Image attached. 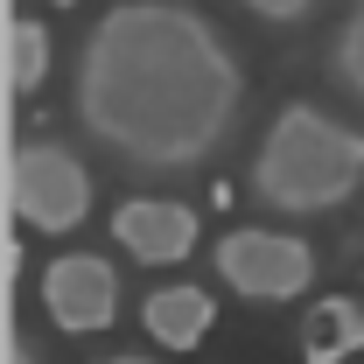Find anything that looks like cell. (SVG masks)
I'll list each match as a JSON object with an SVG mask.
<instances>
[{
    "label": "cell",
    "instance_id": "obj_1",
    "mask_svg": "<svg viewBox=\"0 0 364 364\" xmlns=\"http://www.w3.org/2000/svg\"><path fill=\"white\" fill-rule=\"evenodd\" d=\"M245 105L231 43L182 0H119L77 49V119L134 168L210 161Z\"/></svg>",
    "mask_w": 364,
    "mask_h": 364
},
{
    "label": "cell",
    "instance_id": "obj_2",
    "mask_svg": "<svg viewBox=\"0 0 364 364\" xmlns=\"http://www.w3.org/2000/svg\"><path fill=\"white\" fill-rule=\"evenodd\" d=\"M364 182V134L322 105H280L252 154V196L280 218H316L350 203Z\"/></svg>",
    "mask_w": 364,
    "mask_h": 364
},
{
    "label": "cell",
    "instance_id": "obj_3",
    "mask_svg": "<svg viewBox=\"0 0 364 364\" xmlns=\"http://www.w3.org/2000/svg\"><path fill=\"white\" fill-rule=\"evenodd\" d=\"M7 203H14V218L28 231L63 238V231H77L91 218V176H85V161H77L70 147H56V140H21L14 161H7Z\"/></svg>",
    "mask_w": 364,
    "mask_h": 364
},
{
    "label": "cell",
    "instance_id": "obj_4",
    "mask_svg": "<svg viewBox=\"0 0 364 364\" xmlns=\"http://www.w3.org/2000/svg\"><path fill=\"white\" fill-rule=\"evenodd\" d=\"M218 280H225L231 294H245V301H294V294H309V280H316V252H309V238H294V231H267V225H238L218 238Z\"/></svg>",
    "mask_w": 364,
    "mask_h": 364
},
{
    "label": "cell",
    "instance_id": "obj_5",
    "mask_svg": "<svg viewBox=\"0 0 364 364\" xmlns=\"http://www.w3.org/2000/svg\"><path fill=\"white\" fill-rule=\"evenodd\" d=\"M43 309L63 336L112 329V316H119V273L98 252H56L49 273H43Z\"/></svg>",
    "mask_w": 364,
    "mask_h": 364
},
{
    "label": "cell",
    "instance_id": "obj_6",
    "mask_svg": "<svg viewBox=\"0 0 364 364\" xmlns=\"http://www.w3.org/2000/svg\"><path fill=\"white\" fill-rule=\"evenodd\" d=\"M112 238L134 252L140 267H182L196 252V210L168 196H134L112 210Z\"/></svg>",
    "mask_w": 364,
    "mask_h": 364
},
{
    "label": "cell",
    "instance_id": "obj_7",
    "mask_svg": "<svg viewBox=\"0 0 364 364\" xmlns=\"http://www.w3.org/2000/svg\"><path fill=\"white\" fill-rule=\"evenodd\" d=\"M140 322H147V336L161 343V350H196L203 336H210V322H218V301H210V287H154L147 301H140Z\"/></svg>",
    "mask_w": 364,
    "mask_h": 364
},
{
    "label": "cell",
    "instance_id": "obj_8",
    "mask_svg": "<svg viewBox=\"0 0 364 364\" xmlns=\"http://www.w3.org/2000/svg\"><path fill=\"white\" fill-rule=\"evenodd\" d=\"M350 350H364V309L350 294H322L301 322V364H343Z\"/></svg>",
    "mask_w": 364,
    "mask_h": 364
},
{
    "label": "cell",
    "instance_id": "obj_9",
    "mask_svg": "<svg viewBox=\"0 0 364 364\" xmlns=\"http://www.w3.org/2000/svg\"><path fill=\"white\" fill-rule=\"evenodd\" d=\"M43 77H49V28L36 14H14L7 21V91L28 98V91H43Z\"/></svg>",
    "mask_w": 364,
    "mask_h": 364
},
{
    "label": "cell",
    "instance_id": "obj_10",
    "mask_svg": "<svg viewBox=\"0 0 364 364\" xmlns=\"http://www.w3.org/2000/svg\"><path fill=\"white\" fill-rule=\"evenodd\" d=\"M336 77L364 98V0L350 7V21L336 28Z\"/></svg>",
    "mask_w": 364,
    "mask_h": 364
},
{
    "label": "cell",
    "instance_id": "obj_11",
    "mask_svg": "<svg viewBox=\"0 0 364 364\" xmlns=\"http://www.w3.org/2000/svg\"><path fill=\"white\" fill-rule=\"evenodd\" d=\"M245 14H259V21H273V28H294V21H309L316 14V0H238Z\"/></svg>",
    "mask_w": 364,
    "mask_h": 364
},
{
    "label": "cell",
    "instance_id": "obj_12",
    "mask_svg": "<svg viewBox=\"0 0 364 364\" xmlns=\"http://www.w3.org/2000/svg\"><path fill=\"white\" fill-rule=\"evenodd\" d=\"M7 364H36V358H28V350H7Z\"/></svg>",
    "mask_w": 364,
    "mask_h": 364
},
{
    "label": "cell",
    "instance_id": "obj_13",
    "mask_svg": "<svg viewBox=\"0 0 364 364\" xmlns=\"http://www.w3.org/2000/svg\"><path fill=\"white\" fill-rule=\"evenodd\" d=\"M105 364H154V358H105Z\"/></svg>",
    "mask_w": 364,
    "mask_h": 364
},
{
    "label": "cell",
    "instance_id": "obj_14",
    "mask_svg": "<svg viewBox=\"0 0 364 364\" xmlns=\"http://www.w3.org/2000/svg\"><path fill=\"white\" fill-rule=\"evenodd\" d=\"M56 7H77V0H56Z\"/></svg>",
    "mask_w": 364,
    "mask_h": 364
}]
</instances>
